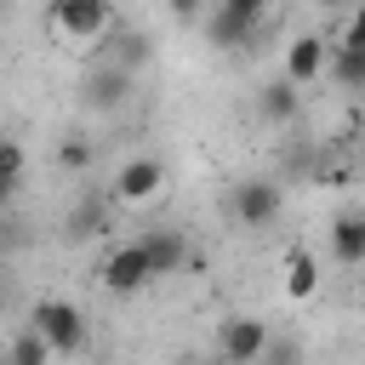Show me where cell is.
<instances>
[{
    "mask_svg": "<svg viewBox=\"0 0 365 365\" xmlns=\"http://www.w3.org/2000/svg\"><path fill=\"white\" fill-rule=\"evenodd\" d=\"M46 29L63 46H103L108 29H114V0H51Z\"/></svg>",
    "mask_w": 365,
    "mask_h": 365,
    "instance_id": "1",
    "label": "cell"
},
{
    "mask_svg": "<svg viewBox=\"0 0 365 365\" xmlns=\"http://www.w3.org/2000/svg\"><path fill=\"white\" fill-rule=\"evenodd\" d=\"M29 325H34V331L51 342V354H80V348H86V336H91L86 314H80L74 302H63V297H46V302H34Z\"/></svg>",
    "mask_w": 365,
    "mask_h": 365,
    "instance_id": "2",
    "label": "cell"
},
{
    "mask_svg": "<svg viewBox=\"0 0 365 365\" xmlns=\"http://www.w3.org/2000/svg\"><path fill=\"white\" fill-rule=\"evenodd\" d=\"M131 86H137L131 68H120V63H97V68L80 80V103H86L91 114H114V108H125Z\"/></svg>",
    "mask_w": 365,
    "mask_h": 365,
    "instance_id": "3",
    "label": "cell"
},
{
    "mask_svg": "<svg viewBox=\"0 0 365 365\" xmlns=\"http://www.w3.org/2000/svg\"><path fill=\"white\" fill-rule=\"evenodd\" d=\"M228 205H234V217H240L245 228H262V222H274V217H279L285 194H279V182H274V177H245V182H234Z\"/></svg>",
    "mask_w": 365,
    "mask_h": 365,
    "instance_id": "4",
    "label": "cell"
},
{
    "mask_svg": "<svg viewBox=\"0 0 365 365\" xmlns=\"http://www.w3.org/2000/svg\"><path fill=\"white\" fill-rule=\"evenodd\" d=\"M103 285L114 291V297H137L148 279H154V268H148V251H143V240H131V245H120V251H108L103 257Z\"/></svg>",
    "mask_w": 365,
    "mask_h": 365,
    "instance_id": "5",
    "label": "cell"
},
{
    "mask_svg": "<svg viewBox=\"0 0 365 365\" xmlns=\"http://www.w3.org/2000/svg\"><path fill=\"white\" fill-rule=\"evenodd\" d=\"M268 325L262 319H251V314H234V319H222V331H217V348H222V359L228 365H257L262 359V348H268Z\"/></svg>",
    "mask_w": 365,
    "mask_h": 365,
    "instance_id": "6",
    "label": "cell"
},
{
    "mask_svg": "<svg viewBox=\"0 0 365 365\" xmlns=\"http://www.w3.org/2000/svg\"><path fill=\"white\" fill-rule=\"evenodd\" d=\"M160 188H165V165L148 160V154H137V160H125V165L114 171V200H120V205H148Z\"/></svg>",
    "mask_w": 365,
    "mask_h": 365,
    "instance_id": "7",
    "label": "cell"
},
{
    "mask_svg": "<svg viewBox=\"0 0 365 365\" xmlns=\"http://www.w3.org/2000/svg\"><path fill=\"white\" fill-rule=\"evenodd\" d=\"M262 11H268V0H222L211 17V46H245L257 34Z\"/></svg>",
    "mask_w": 365,
    "mask_h": 365,
    "instance_id": "8",
    "label": "cell"
},
{
    "mask_svg": "<svg viewBox=\"0 0 365 365\" xmlns=\"http://www.w3.org/2000/svg\"><path fill=\"white\" fill-rule=\"evenodd\" d=\"M325 63H331V40H319V34H297L291 46H285V80L302 91V86H314L319 74H325Z\"/></svg>",
    "mask_w": 365,
    "mask_h": 365,
    "instance_id": "9",
    "label": "cell"
},
{
    "mask_svg": "<svg viewBox=\"0 0 365 365\" xmlns=\"http://www.w3.org/2000/svg\"><path fill=\"white\" fill-rule=\"evenodd\" d=\"M143 251H148L154 279H160V274H177V268L188 262V240H182L177 228H154V234H143Z\"/></svg>",
    "mask_w": 365,
    "mask_h": 365,
    "instance_id": "10",
    "label": "cell"
},
{
    "mask_svg": "<svg viewBox=\"0 0 365 365\" xmlns=\"http://www.w3.org/2000/svg\"><path fill=\"white\" fill-rule=\"evenodd\" d=\"M297 108H302V91H297L291 80H268V86H262V97H257V114H262L268 125H291V120H297Z\"/></svg>",
    "mask_w": 365,
    "mask_h": 365,
    "instance_id": "11",
    "label": "cell"
},
{
    "mask_svg": "<svg viewBox=\"0 0 365 365\" xmlns=\"http://www.w3.org/2000/svg\"><path fill=\"white\" fill-rule=\"evenodd\" d=\"M319 291V257L314 251H291L285 257V297L291 302H308Z\"/></svg>",
    "mask_w": 365,
    "mask_h": 365,
    "instance_id": "12",
    "label": "cell"
},
{
    "mask_svg": "<svg viewBox=\"0 0 365 365\" xmlns=\"http://www.w3.org/2000/svg\"><path fill=\"white\" fill-rule=\"evenodd\" d=\"M331 257L336 262H365V217H336L331 222Z\"/></svg>",
    "mask_w": 365,
    "mask_h": 365,
    "instance_id": "13",
    "label": "cell"
},
{
    "mask_svg": "<svg viewBox=\"0 0 365 365\" xmlns=\"http://www.w3.org/2000/svg\"><path fill=\"white\" fill-rule=\"evenodd\" d=\"M325 74H331L336 86L359 91V86H365V51H359V46H331V63H325Z\"/></svg>",
    "mask_w": 365,
    "mask_h": 365,
    "instance_id": "14",
    "label": "cell"
},
{
    "mask_svg": "<svg viewBox=\"0 0 365 365\" xmlns=\"http://www.w3.org/2000/svg\"><path fill=\"white\" fill-rule=\"evenodd\" d=\"M97 234H108V205L103 200H80L74 217H68V240H97Z\"/></svg>",
    "mask_w": 365,
    "mask_h": 365,
    "instance_id": "15",
    "label": "cell"
},
{
    "mask_svg": "<svg viewBox=\"0 0 365 365\" xmlns=\"http://www.w3.org/2000/svg\"><path fill=\"white\" fill-rule=\"evenodd\" d=\"M148 57H154V40H148L143 29H131V34H120V40H114V57H108V63H120V68H131V74H137Z\"/></svg>",
    "mask_w": 365,
    "mask_h": 365,
    "instance_id": "16",
    "label": "cell"
},
{
    "mask_svg": "<svg viewBox=\"0 0 365 365\" xmlns=\"http://www.w3.org/2000/svg\"><path fill=\"white\" fill-rule=\"evenodd\" d=\"M6 365H51V342L29 325L17 342H11V354H6Z\"/></svg>",
    "mask_w": 365,
    "mask_h": 365,
    "instance_id": "17",
    "label": "cell"
},
{
    "mask_svg": "<svg viewBox=\"0 0 365 365\" xmlns=\"http://www.w3.org/2000/svg\"><path fill=\"white\" fill-rule=\"evenodd\" d=\"M302 354H297V342L291 336H268V348H262V359L257 365H297Z\"/></svg>",
    "mask_w": 365,
    "mask_h": 365,
    "instance_id": "18",
    "label": "cell"
},
{
    "mask_svg": "<svg viewBox=\"0 0 365 365\" xmlns=\"http://www.w3.org/2000/svg\"><path fill=\"white\" fill-rule=\"evenodd\" d=\"M0 182H11V188L23 182V148L17 143H0Z\"/></svg>",
    "mask_w": 365,
    "mask_h": 365,
    "instance_id": "19",
    "label": "cell"
},
{
    "mask_svg": "<svg viewBox=\"0 0 365 365\" xmlns=\"http://www.w3.org/2000/svg\"><path fill=\"white\" fill-rule=\"evenodd\" d=\"M63 165H74V171L91 165V143H86V137H68V143H63Z\"/></svg>",
    "mask_w": 365,
    "mask_h": 365,
    "instance_id": "20",
    "label": "cell"
},
{
    "mask_svg": "<svg viewBox=\"0 0 365 365\" xmlns=\"http://www.w3.org/2000/svg\"><path fill=\"white\" fill-rule=\"evenodd\" d=\"M342 46H359V51H365V6L354 11V23H348V34H342Z\"/></svg>",
    "mask_w": 365,
    "mask_h": 365,
    "instance_id": "21",
    "label": "cell"
},
{
    "mask_svg": "<svg viewBox=\"0 0 365 365\" xmlns=\"http://www.w3.org/2000/svg\"><path fill=\"white\" fill-rule=\"evenodd\" d=\"M165 6H171V11H177V17H194V11H200V6H205V0H165Z\"/></svg>",
    "mask_w": 365,
    "mask_h": 365,
    "instance_id": "22",
    "label": "cell"
},
{
    "mask_svg": "<svg viewBox=\"0 0 365 365\" xmlns=\"http://www.w3.org/2000/svg\"><path fill=\"white\" fill-rule=\"evenodd\" d=\"M319 6H342V0H319Z\"/></svg>",
    "mask_w": 365,
    "mask_h": 365,
    "instance_id": "23",
    "label": "cell"
},
{
    "mask_svg": "<svg viewBox=\"0 0 365 365\" xmlns=\"http://www.w3.org/2000/svg\"><path fill=\"white\" fill-rule=\"evenodd\" d=\"M0 365H6V359H0Z\"/></svg>",
    "mask_w": 365,
    "mask_h": 365,
    "instance_id": "24",
    "label": "cell"
}]
</instances>
